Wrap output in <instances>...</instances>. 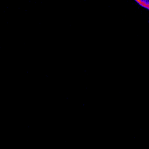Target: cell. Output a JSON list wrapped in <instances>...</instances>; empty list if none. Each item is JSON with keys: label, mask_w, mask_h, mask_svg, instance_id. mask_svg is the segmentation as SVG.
Returning a JSON list of instances; mask_svg holds the SVG:
<instances>
[{"label": "cell", "mask_w": 149, "mask_h": 149, "mask_svg": "<svg viewBox=\"0 0 149 149\" xmlns=\"http://www.w3.org/2000/svg\"><path fill=\"white\" fill-rule=\"evenodd\" d=\"M141 6L144 7L145 9H148L149 6V1L148 0H135Z\"/></svg>", "instance_id": "6da1fadb"}]
</instances>
